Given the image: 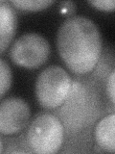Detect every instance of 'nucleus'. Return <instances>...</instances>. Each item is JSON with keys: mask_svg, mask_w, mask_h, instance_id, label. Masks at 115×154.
<instances>
[{"mask_svg": "<svg viewBox=\"0 0 115 154\" xmlns=\"http://www.w3.org/2000/svg\"><path fill=\"white\" fill-rule=\"evenodd\" d=\"M57 47L66 66L75 74L92 71L102 52V38L98 27L84 17L67 18L59 28Z\"/></svg>", "mask_w": 115, "mask_h": 154, "instance_id": "1", "label": "nucleus"}, {"mask_svg": "<svg viewBox=\"0 0 115 154\" xmlns=\"http://www.w3.org/2000/svg\"><path fill=\"white\" fill-rule=\"evenodd\" d=\"M64 139V128L55 115L40 114L29 125L26 142L34 153L50 154L60 150Z\"/></svg>", "mask_w": 115, "mask_h": 154, "instance_id": "2", "label": "nucleus"}, {"mask_svg": "<svg viewBox=\"0 0 115 154\" xmlns=\"http://www.w3.org/2000/svg\"><path fill=\"white\" fill-rule=\"evenodd\" d=\"M73 82L69 74L59 66L42 70L36 81V97L43 108L56 109L63 104L71 93Z\"/></svg>", "mask_w": 115, "mask_h": 154, "instance_id": "3", "label": "nucleus"}, {"mask_svg": "<svg viewBox=\"0 0 115 154\" xmlns=\"http://www.w3.org/2000/svg\"><path fill=\"white\" fill-rule=\"evenodd\" d=\"M50 55L48 41L37 33H27L13 45L10 57L16 65L25 69H36L42 66Z\"/></svg>", "mask_w": 115, "mask_h": 154, "instance_id": "4", "label": "nucleus"}, {"mask_svg": "<svg viewBox=\"0 0 115 154\" xmlns=\"http://www.w3.org/2000/svg\"><path fill=\"white\" fill-rule=\"evenodd\" d=\"M30 115L29 105L22 98L4 99L0 105V132L2 135L20 132L27 125Z\"/></svg>", "mask_w": 115, "mask_h": 154, "instance_id": "5", "label": "nucleus"}, {"mask_svg": "<svg viewBox=\"0 0 115 154\" xmlns=\"http://www.w3.org/2000/svg\"><path fill=\"white\" fill-rule=\"evenodd\" d=\"M16 16L11 6V3L6 1L0 2V49L3 54L6 48L11 43L16 34Z\"/></svg>", "mask_w": 115, "mask_h": 154, "instance_id": "6", "label": "nucleus"}, {"mask_svg": "<svg viewBox=\"0 0 115 154\" xmlns=\"http://www.w3.org/2000/svg\"><path fill=\"white\" fill-rule=\"evenodd\" d=\"M95 140L104 151L115 153V114H110L98 122L95 128Z\"/></svg>", "mask_w": 115, "mask_h": 154, "instance_id": "7", "label": "nucleus"}, {"mask_svg": "<svg viewBox=\"0 0 115 154\" xmlns=\"http://www.w3.org/2000/svg\"><path fill=\"white\" fill-rule=\"evenodd\" d=\"M10 3L19 10L35 12L48 8L54 3V1H50V0H12Z\"/></svg>", "mask_w": 115, "mask_h": 154, "instance_id": "8", "label": "nucleus"}, {"mask_svg": "<svg viewBox=\"0 0 115 154\" xmlns=\"http://www.w3.org/2000/svg\"><path fill=\"white\" fill-rule=\"evenodd\" d=\"M12 85V71L6 61L0 60V96L4 97Z\"/></svg>", "mask_w": 115, "mask_h": 154, "instance_id": "9", "label": "nucleus"}, {"mask_svg": "<svg viewBox=\"0 0 115 154\" xmlns=\"http://www.w3.org/2000/svg\"><path fill=\"white\" fill-rule=\"evenodd\" d=\"M88 4L100 11H115V0H96V1H88Z\"/></svg>", "mask_w": 115, "mask_h": 154, "instance_id": "10", "label": "nucleus"}, {"mask_svg": "<svg viewBox=\"0 0 115 154\" xmlns=\"http://www.w3.org/2000/svg\"><path fill=\"white\" fill-rule=\"evenodd\" d=\"M107 94L109 99L115 105V69L111 71L107 81Z\"/></svg>", "mask_w": 115, "mask_h": 154, "instance_id": "11", "label": "nucleus"}]
</instances>
